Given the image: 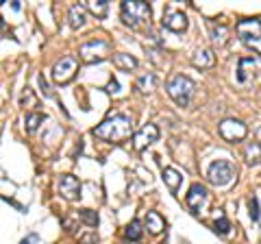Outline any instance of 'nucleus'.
<instances>
[{
    "label": "nucleus",
    "mask_w": 261,
    "mask_h": 244,
    "mask_svg": "<svg viewBox=\"0 0 261 244\" xmlns=\"http://www.w3.org/2000/svg\"><path fill=\"white\" fill-rule=\"evenodd\" d=\"M92 133L102 142L122 144L133 135V120L126 113H116V116H109L107 120H102Z\"/></svg>",
    "instance_id": "obj_1"
},
{
    "label": "nucleus",
    "mask_w": 261,
    "mask_h": 244,
    "mask_svg": "<svg viewBox=\"0 0 261 244\" xmlns=\"http://www.w3.org/2000/svg\"><path fill=\"white\" fill-rule=\"evenodd\" d=\"M166 89H168V96L178 105V107H187L192 101V96H194L196 83L185 75H174V77H170V81L166 83Z\"/></svg>",
    "instance_id": "obj_2"
},
{
    "label": "nucleus",
    "mask_w": 261,
    "mask_h": 244,
    "mask_svg": "<svg viewBox=\"0 0 261 244\" xmlns=\"http://www.w3.org/2000/svg\"><path fill=\"white\" fill-rule=\"evenodd\" d=\"M120 11H122V20H124V24L130 29L148 22L150 15H152L150 5L144 3V0H124L120 7Z\"/></svg>",
    "instance_id": "obj_3"
},
{
    "label": "nucleus",
    "mask_w": 261,
    "mask_h": 244,
    "mask_svg": "<svg viewBox=\"0 0 261 244\" xmlns=\"http://www.w3.org/2000/svg\"><path fill=\"white\" fill-rule=\"evenodd\" d=\"M109 55H111V44L100 37L89 39V42L79 46V57H81V61H85V63H100L107 59Z\"/></svg>",
    "instance_id": "obj_4"
},
{
    "label": "nucleus",
    "mask_w": 261,
    "mask_h": 244,
    "mask_svg": "<svg viewBox=\"0 0 261 244\" xmlns=\"http://www.w3.org/2000/svg\"><path fill=\"white\" fill-rule=\"evenodd\" d=\"M235 173H238V170H235V166L228 159H216V161H211V166L207 168V179L214 185H226L235 179Z\"/></svg>",
    "instance_id": "obj_5"
},
{
    "label": "nucleus",
    "mask_w": 261,
    "mask_h": 244,
    "mask_svg": "<svg viewBox=\"0 0 261 244\" xmlns=\"http://www.w3.org/2000/svg\"><path fill=\"white\" fill-rule=\"evenodd\" d=\"M76 70H79V61H76L74 55L61 57V59L53 66V81L59 85L70 83V81L76 77Z\"/></svg>",
    "instance_id": "obj_6"
},
{
    "label": "nucleus",
    "mask_w": 261,
    "mask_h": 244,
    "mask_svg": "<svg viewBox=\"0 0 261 244\" xmlns=\"http://www.w3.org/2000/svg\"><path fill=\"white\" fill-rule=\"evenodd\" d=\"M235 33H238V37L244 44L261 42V20H257V18L240 20L238 27H235Z\"/></svg>",
    "instance_id": "obj_7"
},
{
    "label": "nucleus",
    "mask_w": 261,
    "mask_h": 244,
    "mask_svg": "<svg viewBox=\"0 0 261 244\" xmlns=\"http://www.w3.org/2000/svg\"><path fill=\"white\" fill-rule=\"evenodd\" d=\"M218 131L226 142H240V140H244V137L248 135L246 125H244L242 120H235V118L222 120L220 122V127H218Z\"/></svg>",
    "instance_id": "obj_8"
},
{
    "label": "nucleus",
    "mask_w": 261,
    "mask_h": 244,
    "mask_svg": "<svg viewBox=\"0 0 261 244\" xmlns=\"http://www.w3.org/2000/svg\"><path fill=\"white\" fill-rule=\"evenodd\" d=\"M57 188H59V194L65 201H79L81 199V181L74 175H61L59 181H57Z\"/></svg>",
    "instance_id": "obj_9"
},
{
    "label": "nucleus",
    "mask_w": 261,
    "mask_h": 244,
    "mask_svg": "<svg viewBox=\"0 0 261 244\" xmlns=\"http://www.w3.org/2000/svg\"><path fill=\"white\" fill-rule=\"evenodd\" d=\"M159 140V129L157 125H144L140 131L133 133V146H135V151H144V149H148L150 144H154Z\"/></svg>",
    "instance_id": "obj_10"
},
{
    "label": "nucleus",
    "mask_w": 261,
    "mask_h": 244,
    "mask_svg": "<svg viewBox=\"0 0 261 244\" xmlns=\"http://www.w3.org/2000/svg\"><path fill=\"white\" fill-rule=\"evenodd\" d=\"M161 24L166 27L168 31H172V33H183V31L187 29V15L183 11H176V9H166V13H163V20Z\"/></svg>",
    "instance_id": "obj_11"
},
{
    "label": "nucleus",
    "mask_w": 261,
    "mask_h": 244,
    "mask_svg": "<svg viewBox=\"0 0 261 244\" xmlns=\"http://www.w3.org/2000/svg\"><path fill=\"white\" fill-rule=\"evenodd\" d=\"M185 203H187V207H190L194 214H198V211L205 207V203H207V188L202 183H194L190 188V192H187Z\"/></svg>",
    "instance_id": "obj_12"
},
{
    "label": "nucleus",
    "mask_w": 261,
    "mask_h": 244,
    "mask_svg": "<svg viewBox=\"0 0 261 244\" xmlns=\"http://www.w3.org/2000/svg\"><path fill=\"white\" fill-rule=\"evenodd\" d=\"M192 63H194V68H200V70L211 68L216 63V55H214V51H209V48H198V51L192 55Z\"/></svg>",
    "instance_id": "obj_13"
},
{
    "label": "nucleus",
    "mask_w": 261,
    "mask_h": 244,
    "mask_svg": "<svg viewBox=\"0 0 261 244\" xmlns=\"http://www.w3.org/2000/svg\"><path fill=\"white\" fill-rule=\"evenodd\" d=\"M161 179L170 188V192H178V188H181V183H183V175L172 166H166L161 170Z\"/></svg>",
    "instance_id": "obj_14"
},
{
    "label": "nucleus",
    "mask_w": 261,
    "mask_h": 244,
    "mask_svg": "<svg viewBox=\"0 0 261 244\" xmlns=\"http://www.w3.org/2000/svg\"><path fill=\"white\" fill-rule=\"evenodd\" d=\"M85 7L83 5H72L68 11V24L72 29H83L85 27Z\"/></svg>",
    "instance_id": "obj_15"
},
{
    "label": "nucleus",
    "mask_w": 261,
    "mask_h": 244,
    "mask_svg": "<svg viewBox=\"0 0 261 244\" xmlns=\"http://www.w3.org/2000/svg\"><path fill=\"white\" fill-rule=\"evenodd\" d=\"M83 7H85V11L96 15L98 20H105L107 18V13H109V3L107 0H87Z\"/></svg>",
    "instance_id": "obj_16"
},
{
    "label": "nucleus",
    "mask_w": 261,
    "mask_h": 244,
    "mask_svg": "<svg viewBox=\"0 0 261 244\" xmlns=\"http://www.w3.org/2000/svg\"><path fill=\"white\" fill-rule=\"evenodd\" d=\"M146 229H148L152 235H159L163 229H166L163 216L157 214V211H148V214H146Z\"/></svg>",
    "instance_id": "obj_17"
},
{
    "label": "nucleus",
    "mask_w": 261,
    "mask_h": 244,
    "mask_svg": "<svg viewBox=\"0 0 261 244\" xmlns=\"http://www.w3.org/2000/svg\"><path fill=\"white\" fill-rule=\"evenodd\" d=\"M209 35H211V39H214V44L224 46L226 44V37H228V29L224 27V24H218V22L211 20L209 22Z\"/></svg>",
    "instance_id": "obj_18"
},
{
    "label": "nucleus",
    "mask_w": 261,
    "mask_h": 244,
    "mask_svg": "<svg viewBox=\"0 0 261 244\" xmlns=\"http://www.w3.org/2000/svg\"><path fill=\"white\" fill-rule=\"evenodd\" d=\"M113 63H116V68L126 70V72L137 68V59L133 55H128V53H116L113 55Z\"/></svg>",
    "instance_id": "obj_19"
},
{
    "label": "nucleus",
    "mask_w": 261,
    "mask_h": 244,
    "mask_svg": "<svg viewBox=\"0 0 261 244\" xmlns=\"http://www.w3.org/2000/svg\"><path fill=\"white\" fill-rule=\"evenodd\" d=\"M244 159H246V164H259L261 161V144L259 142H248L244 146Z\"/></svg>",
    "instance_id": "obj_20"
},
{
    "label": "nucleus",
    "mask_w": 261,
    "mask_h": 244,
    "mask_svg": "<svg viewBox=\"0 0 261 244\" xmlns=\"http://www.w3.org/2000/svg\"><path fill=\"white\" fill-rule=\"evenodd\" d=\"M154 85H157V79H154V75H144L135 81V89H140L142 94H150Z\"/></svg>",
    "instance_id": "obj_21"
},
{
    "label": "nucleus",
    "mask_w": 261,
    "mask_h": 244,
    "mask_svg": "<svg viewBox=\"0 0 261 244\" xmlns=\"http://www.w3.org/2000/svg\"><path fill=\"white\" fill-rule=\"evenodd\" d=\"M246 66H257V57H242L238 63V81L240 83H246L248 81V72Z\"/></svg>",
    "instance_id": "obj_22"
},
{
    "label": "nucleus",
    "mask_w": 261,
    "mask_h": 244,
    "mask_svg": "<svg viewBox=\"0 0 261 244\" xmlns=\"http://www.w3.org/2000/svg\"><path fill=\"white\" fill-rule=\"evenodd\" d=\"M124 238L130 242H140L142 240V223L140 221H130L124 229Z\"/></svg>",
    "instance_id": "obj_23"
},
{
    "label": "nucleus",
    "mask_w": 261,
    "mask_h": 244,
    "mask_svg": "<svg viewBox=\"0 0 261 244\" xmlns=\"http://www.w3.org/2000/svg\"><path fill=\"white\" fill-rule=\"evenodd\" d=\"M42 122H44V116H42V113H29L27 120H24V129H27L29 133H35Z\"/></svg>",
    "instance_id": "obj_24"
},
{
    "label": "nucleus",
    "mask_w": 261,
    "mask_h": 244,
    "mask_svg": "<svg viewBox=\"0 0 261 244\" xmlns=\"http://www.w3.org/2000/svg\"><path fill=\"white\" fill-rule=\"evenodd\" d=\"M214 229H216V233H220V235H226V233H228V229H231V223L226 221L224 214H218V218L214 221Z\"/></svg>",
    "instance_id": "obj_25"
},
{
    "label": "nucleus",
    "mask_w": 261,
    "mask_h": 244,
    "mask_svg": "<svg viewBox=\"0 0 261 244\" xmlns=\"http://www.w3.org/2000/svg\"><path fill=\"white\" fill-rule=\"evenodd\" d=\"M79 216L87 227H96L98 225V214L92 211V209H79Z\"/></svg>",
    "instance_id": "obj_26"
},
{
    "label": "nucleus",
    "mask_w": 261,
    "mask_h": 244,
    "mask_svg": "<svg viewBox=\"0 0 261 244\" xmlns=\"http://www.w3.org/2000/svg\"><path fill=\"white\" fill-rule=\"evenodd\" d=\"M20 105L22 107H35L37 105V96L33 94V89H24V94H22V99H20Z\"/></svg>",
    "instance_id": "obj_27"
},
{
    "label": "nucleus",
    "mask_w": 261,
    "mask_h": 244,
    "mask_svg": "<svg viewBox=\"0 0 261 244\" xmlns=\"http://www.w3.org/2000/svg\"><path fill=\"white\" fill-rule=\"evenodd\" d=\"M248 207H250V218L257 223V221H259V199L252 197V199L248 201Z\"/></svg>",
    "instance_id": "obj_28"
},
{
    "label": "nucleus",
    "mask_w": 261,
    "mask_h": 244,
    "mask_svg": "<svg viewBox=\"0 0 261 244\" xmlns=\"http://www.w3.org/2000/svg\"><path fill=\"white\" fill-rule=\"evenodd\" d=\"M39 85H42V89H44V94H50V89H48V83H46V79H44V75H39Z\"/></svg>",
    "instance_id": "obj_29"
},
{
    "label": "nucleus",
    "mask_w": 261,
    "mask_h": 244,
    "mask_svg": "<svg viewBox=\"0 0 261 244\" xmlns=\"http://www.w3.org/2000/svg\"><path fill=\"white\" fill-rule=\"evenodd\" d=\"M81 242H83V244H92V242H96V235L89 233V235H85V238H81Z\"/></svg>",
    "instance_id": "obj_30"
},
{
    "label": "nucleus",
    "mask_w": 261,
    "mask_h": 244,
    "mask_svg": "<svg viewBox=\"0 0 261 244\" xmlns=\"http://www.w3.org/2000/svg\"><path fill=\"white\" fill-rule=\"evenodd\" d=\"M107 92H111V94H116V92H118V81H111L109 87H107Z\"/></svg>",
    "instance_id": "obj_31"
},
{
    "label": "nucleus",
    "mask_w": 261,
    "mask_h": 244,
    "mask_svg": "<svg viewBox=\"0 0 261 244\" xmlns=\"http://www.w3.org/2000/svg\"><path fill=\"white\" fill-rule=\"evenodd\" d=\"M33 242H37V235L35 233H31L27 240H22V244H33Z\"/></svg>",
    "instance_id": "obj_32"
},
{
    "label": "nucleus",
    "mask_w": 261,
    "mask_h": 244,
    "mask_svg": "<svg viewBox=\"0 0 261 244\" xmlns=\"http://www.w3.org/2000/svg\"><path fill=\"white\" fill-rule=\"evenodd\" d=\"M257 140H259V142H261V127H259V129H257Z\"/></svg>",
    "instance_id": "obj_33"
},
{
    "label": "nucleus",
    "mask_w": 261,
    "mask_h": 244,
    "mask_svg": "<svg viewBox=\"0 0 261 244\" xmlns=\"http://www.w3.org/2000/svg\"><path fill=\"white\" fill-rule=\"evenodd\" d=\"M259 244H261V242H259Z\"/></svg>",
    "instance_id": "obj_34"
}]
</instances>
